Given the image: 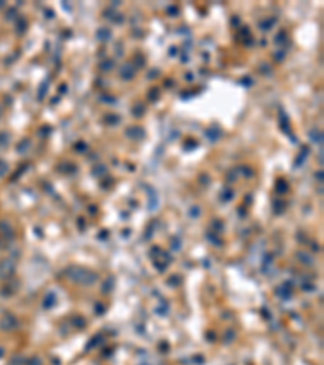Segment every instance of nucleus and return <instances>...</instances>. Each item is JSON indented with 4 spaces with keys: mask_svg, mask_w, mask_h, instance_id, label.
<instances>
[]
</instances>
